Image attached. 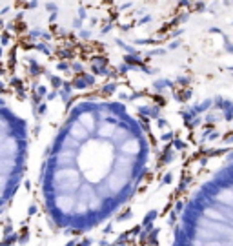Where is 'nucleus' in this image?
I'll return each instance as SVG.
<instances>
[{
	"label": "nucleus",
	"mask_w": 233,
	"mask_h": 246,
	"mask_svg": "<svg viewBox=\"0 0 233 246\" xmlns=\"http://www.w3.org/2000/svg\"><path fill=\"white\" fill-rule=\"evenodd\" d=\"M195 11H197V13H202V11H206V4H204L202 0L195 2Z\"/></svg>",
	"instance_id": "4"
},
{
	"label": "nucleus",
	"mask_w": 233,
	"mask_h": 246,
	"mask_svg": "<svg viewBox=\"0 0 233 246\" xmlns=\"http://www.w3.org/2000/svg\"><path fill=\"white\" fill-rule=\"evenodd\" d=\"M42 38H46V40H49V38H51V35H49V33H46V31H44V33H42Z\"/></svg>",
	"instance_id": "25"
},
{
	"label": "nucleus",
	"mask_w": 233,
	"mask_h": 246,
	"mask_svg": "<svg viewBox=\"0 0 233 246\" xmlns=\"http://www.w3.org/2000/svg\"><path fill=\"white\" fill-rule=\"evenodd\" d=\"M57 68H58V69H67L69 66H67L66 62H60V64H57Z\"/></svg>",
	"instance_id": "19"
},
{
	"label": "nucleus",
	"mask_w": 233,
	"mask_h": 246,
	"mask_svg": "<svg viewBox=\"0 0 233 246\" xmlns=\"http://www.w3.org/2000/svg\"><path fill=\"white\" fill-rule=\"evenodd\" d=\"M36 47H38V49H40V51H44V53H46V55H49V53H51V51H49V47H47V46H46V44H38V46H36Z\"/></svg>",
	"instance_id": "12"
},
{
	"label": "nucleus",
	"mask_w": 233,
	"mask_h": 246,
	"mask_svg": "<svg viewBox=\"0 0 233 246\" xmlns=\"http://www.w3.org/2000/svg\"><path fill=\"white\" fill-rule=\"evenodd\" d=\"M129 7H131V4H129V2H126V4H122V5H120V9H129Z\"/></svg>",
	"instance_id": "22"
},
{
	"label": "nucleus",
	"mask_w": 233,
	"mask_h": 246,
	"mask_svg": "<svg viewBox=\"0 0 233 246\" xmlns=\"http://www.w3.org/2000/svg\"><path fill=\"white\" fill-rule=\"evenodd\" d=\"M210 31H211V33H219V35H222V31H221V29H219V27H211V29H210Z\"/></svg>",
	"instance_id": "24"
},
{
	"label": "nucleus",
	"mask_w": 233,
	"mask_h": 246,
	"mask_svg": "<svg viewBox=\"0 0 233 246\" xmlns=\"http://www.w3.org/2000/svg\"><path fill=\"white\" fill-rule=\"evenodd\" d=\"M36 5H38V0H29V2L26 4V7H27V9H35Z\"/></svg>",
	"instance_id": "11"
},
{
	"label": "nucleus",
	"mask_w": 233,
	"mask_h": 246,
	"mask_svg": "<svg viewBox=\"0 0 233 246\" xmlns=\"http://www.w3.org/2000/svg\"><path fill=\"white\" fill-rule=\"evenodd\" d=\"M46 150L40 204L55 232L82 235L111 221L137 193L149 161L148 115L124 102L86 99Z\"/></svg>",
	"instance_id": "1"
},
{
	"label": "nucleus",
	"mask_w": 233,
	"mask_h": 246,
	"mask_svg": "<svg viewBox=\"0 0 233 246\" xmlns=\"http://www.w3.org/2000/svg\"><path fill=\"white\" fill-rule=\"evenodd\" d=\"M170 246H233V151L179 204Z\"/></svg>",
	"instance_id": "2"
},
{
	"label": "nucleus",
	"mask_w": 233,
	"mask_h": 246,
	"mask_svg": "<svg viewBox=\"0 0 233 246\" xmlns=\"http://www.w3.org/2000/svg\"><path fill=\"white\" fill-rule=\"evenodd\" d=\"M9 13V5H5V7H2V11H0V15H7Z\"/></svg>",
	"instance_id": "20"
},
{
	"label": "nucleus",
	"mask_w": 233,
	"mask_h": 246,
	"mask_svg": "<svg viewBox=\"0 0 233 246\" xmlns=\"http://www.w3.org/2000/svg\"><path fill=\"white\" fill-rule=\"evenodd\" d=\"M148 22H151V15H146V16H142V18L139 20V26H142V24H148Z\"/></svg>",
	"instance_id": "10"
},
{
	"label": "nucleus",
	"mask_w": 233,
	"mask_h": 246,
	"mask_svg": "<svg viewBox=\"0 0 233 246\" xmlns=\"http://www.w3.org/2000/svg\"><path fill=\"white\" fill-rule=\"evenodd\" d=\"M73 69H77V71H80V69H82V66H80V64H77V62H75V64H73Z\"/></svg>",
	"instance_id": "26"
},
{
	"label": "nucleus",
	"mask_w": 233,
	"mask_h": 246,
	"mask_svg": "<svg viewBox=\"0 0 233 246\" xmlns=\"http://www.w3.org/2000/svg\"><path fill=\"white\" fill-rule=\"evenodd\" d=\"M89 36H91V31H86V29L80 31V38H89Z\"/></svg>",
	"instance_id": "15"
},
{
	"label": "nucleus",
	"mask_w": 233,
	"mask_h": 246,
	"mask_svg": "<svg viewBox=\"0 0 233 246\" xmlns=\"http://www.w3.org/2000/svg\"><path fill=\"white\" fill-rule=\"evenodd\" d=\"M231 2H233V0H224V5H230Z\"/></svg>",
	"instance_id": "28"
},
{
	"label": "nucleus",
	"mask_w": 233,
	"mask_h": 246,
	"mask_svg": "<svg viewBox=\"0 0 233 246\" xmlns=\"http://www.w3.org/2000/svg\"><path fill=\"white\" fill-rule=\"evenodd\" d=\"M22 18H24V11H20V13L15 16V20H22Z\"/></svg>",
	"instance_id": "23"
},
{
	"label": "nucleus",
	"mask_w": 233,
	"mask_h": 246,
	"mask_svg": "<svg viewBox=\"0 0 233 246\" xmlns=\"http://www.w3.org/2000/svg\"><path fill=\"white\" fill-rule=\"evenodd\" d=\"M186 20H190V13H184V15H180V16L175 20V24H179V22H186Z\"/></svg>",
	"instance_id": "8"
},
{
	"label": "nucleus",
	"mask_w": 233,
	"mask_h": 246,
	"mask_svg": "<svg viewBox=\"0 0 233 246\" xmlns=\"http://www.w3.org/2000/svg\"><path fill=\"white\" fill-rule=\"evenodd\" d=\"M224 47H226V51H228V53H233V44H231V42H228V40H226Z\"/></svg>",
	"instance_id": "16"
},
{
	"label": "nucleus",
	"mask_w": 233,
	"mask_h": 246,
	"mask_svg": "<svg viewBox=\"0 0 233 246\" xmlns=\"http://www.w3.org/2000/svg\"><path fill=\"white\" fill-rule=\"evenodd\" d=\"M9 44V35L4 31V35H2V46H7Z\"/></svg>",
	"instance_id": "13"
},
{
	"label": "nucleus",
	"mask_w": 233,
	"mask_h": 246,
	"mask_svg": "<svg viewBox=\"0 0 233 246\" xmlns=\"http://www.w3.org/2000/svg\"><path fill=\"white\" fill-rule=\"evenodd\" d=\"M179 46H180V42H179V40H175V42H171V44H170V49H175V47H179Z\"/></svg>",
	"instance_id": "18"
},
{
	"label": "nucleus",
	"mask_w": 233,
	"mask_h": 246,
	"mask_svg": "<svg viewBox=\"0 0 233 246\" xmlns=\"http://www.w3.org/2000/svg\"><path fill=\"white\" fill-rule=\"evenodd\" d=\"M191 0H179V7H191Z\"/></svg>",
	"instance_id": "9"
},
{
	"label": "nucleus",
	"mask_w": 233,
	"mask_h": 246,
	"mask_svg": "<svg viewBox=\"0 0 233 246\" xmlns=\"http://www.w3.org/2000/svg\"><path fill=\"white\" fill-rule=\"evenodd\" d=\"M179 35H182V29H177V31L173 33V36H179Z\"/></svg>",
	"instance_id": "27"
},
{
	"label": "nucleus",
	"mask_w": 233,
	"mask_h": 246,
	"mask_svg": "<svg viewBox=\"0 0 233 246\" xmlns=\"http://www.w3.org/2000/svg\"><path fill=\"white\" fill-rule=\"evenodd\" d=\"M44 7H46L47 11H51V13H55V11H58V5H57V4H53V2H47V4H46Z\"/></svg>",
	"instance_id": "5"
},
{
	"label": "nucleus",
	"mask_w": 233,
	"mask_h": 246,
	"mask_svg": "<svg viewBox=\"0 0 233 246\" xmlns=\"http://www.w3.org/2000/svg\"><path fill=\"white\" fill-rule=\"evenodd\" d=\"M42 33H44V31H40V29H31V31H29V38H36V36H42Z\"/></svg>",
	"instance_id": "6"
},
{
	"label": "nucleus",
	"mask_w": 233,
	"mask_h": 246,
	"mask_svg": "<svg viewBox=\"0 0 233 246\" xmlns=\"http://www.w3.org/2000/svg\"><path fill=\"white\" fill-rule=\"evenodd\" d=\"M80 26H82V20H80V18H75V20H73V27H75V29H80Z\"/></svg>",
	"instance_id": "14"
},
{
	"label": "nucleus",
	"mask_w": 233,
	"mask_h": 246,
	"mask_svg": "<svg viewBox=\"0 0 233 246\" xmlns=\"http://www.w3.org/2000/svg\"><path fill=\"white\" fill-rule=\"evenodd\" d=\"M111 27H113L111 24H109V26H106V27H102V33H109V31H111Z\"/></svg>",
	"instance_id": "21"
},
{
	"label": "nucleus",
	"mask_w": 233,
	"mask_h": 246,
	"mask_svg": "<svg viewBox=\"0 0 233 246\" xmlns=\"http://www.w3.org/2000/svg\"><path fill=\"white\" fill-rule=\"evenodd\" d=\"M27 150V124L24 119L11 113L5 100H2V190L4 206L9 204L18 181L24 175Z\"/></svg>",
	"instance_id": "3"
},
{
	"label": "nucleus",
	"mask_w": 233,
	"mask_h": 246,
	"mask_svg": "<svg viewBox=\"0 0 233 246\" xmlns=\"http://www.w3.org/2000/svg\"><path fill=\"white\" fill-rule=\"evenodd\" d=\"M86 16H87V13H86V7H82V5H80V7H78V18H80V20H84Z\"/></svg>",
	"instance_id": "7"
},
{
	"label": "nucleus",
	"mask_w": 233,
	"mask_h": 246,
	"mask_svg": "<svg viewBox=\"0 0 233 246\" xmlns=\"http://www.w3.org/2000/svg\"><path fill=\"white\" fill-rule=\"evenodd\" d=\"M57 16H58V11L51 13V15H49V22H55V20H57Z\"/></svg>",
	"instance_id": "17"
}]
</instances>
